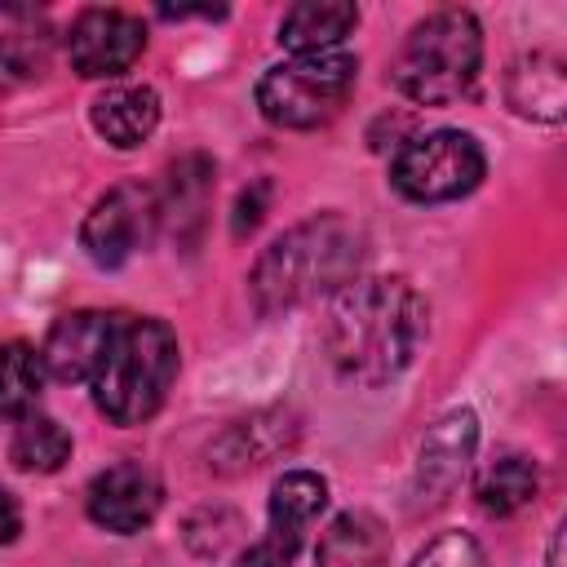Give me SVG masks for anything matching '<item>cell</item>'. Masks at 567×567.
<instances>
[{
  "label": "cell",
  "mask_w": 567,
  "mask_h": 567,
  "mask_svg": "<svg viewBox=\"0 0 567 567\" xmlns=\"http://www.w3.org/2000/svg\"><path fill=\"white\" fill-rule=\"evenodd\" d=\"M292 545H284V540H275V536H266V540H257V545H248L239 558H235V567H292Z\"/></svg>",
  "instance_id": "cell-23"
},
{
  "label": "cell",
  "mask_w": 567,
  "mask_h": 567,
  "mask_svg": "<svg viewBox=\"0 0 567 567\" xmlns=\"http://www.w3.org/2000/svg\"><path fill=\"white\" fill-rule=\"evenodd\" d=\"M151 230H155V190H146V186H111L89 208V217L80 226V244L97 266L115 270L146 244Z\"/></svg>",
  "instance_id": "cell-7"
},
{
  "label": "cell",
  "mask_w": 567,
  "mask_h": 567,
  "mask_svg": "<svg viewBox=\"0 0 567 567\" xmlns=\"http://www.w3.org/2000/svg\"><path fill=\"white\" fill-rule=\"evenodd\" d=\"M563 532H567V527H554V545H549V567H563Z\"/></svg>",
  "instance_id": "cell-25"
},
{
  "label": "cell",
  "mask_w": 567,
  "mask_h": 567,
  "mask_svg": "<svg viewBox=\"0 0 567 567\" xmlns=\"http://www.w3.org/2000/svg\"><path fill=\"white\" fill-rule=\"evenodd\" d=\"M266 199H270V182H252V186H248V190L239 195V204H235V235H239V239L257 230V221H261V208H266Z\"/></svg>",
  "instance_id": "cell-22"
},
{
  "label": "cell",
  "mask_w": 567,
  "mask_h": 567,
  "mask_svg": "<svg viewBox=\"0 0 567 567\" xmlns=\"http://www.w3.org/2000/svg\"><path fill=\"white\" fill-rule=\"evenodd\" d=\"M44 359L31 341H4L0 346V416H31L44 390Z\"/></svg>",
  "instance_id": "cell-18"
},
{
  "label": "cell",
  "mask_w": 567,
  "mask_h": 567,
  "mask_svg": "<svg viewBox=\"0 0 567 567\" xmlns=\"http://www.w3.org/2000/svg\"><path fill=\"white\" fill-rule=\"evenodd\" d=\"M483 66V27L470 9H439L412 27L399 49L394 84L421 106H447L465 97Z\"/></svg>",
  "instance_id": "cell-4"
},
{
  "label": "cell",
  "mask_w": 567,
  "mask_h": 567,
  "mask_svg": "<svg viewBox=\"0 0 567 567\" xmlns=\"http://www.w3.org/2000/svg\"><path fill=\"white\" fill-rule=\"evenodd\" d=\"M323 509H328V483L315 470H288L270 487V536L297 549Z\"/></svg>",
  "instance_id": "cell-16"
},
{
  "label": "cell",
  "mask_w": 567,
  "mask_h": 567,
  "mask_svg": "<svg viewBox=\"0 0 567 567\" xmlns=\"http://www.w3.org/2000/svg\"><path fill=\"white\" fill-rule=\"evenodd\" d=\"M536 487H540V474H536V465L527 456H501L496 465L483 470L474 496H478L483 514L505 518V514H518L536 496Z\"/></svg>",
  "instance_id": "cell-19"
},
{
  "label": "cell",
  "mask_w": 567,
  "mask_h": 567,
  "mask_svg": "<svg viewBox=\"0 0 567 567\" xmlns=\"http://www.w3.org/2000/svg\"><path fill=\"white\" fill-rule=\"evenodd\" d=\"M177 377V337L164 319H120L102 368L93 372V403L115 425H142L168 399Z\"/></svg>",
  "instance_id": "cell-3"
},
{
  "label": "cell",
  "mask_w": 567,
  "mask_h": 567,
  "mask_svg": "<svg viewBox=\"0 0 567 567\" xmlns=\"http://www.w3.org/2000/svg\"><path fill=\"white\" fill-rule=\"evenodd\" d=\"M390 532L368 509H346L328 523L315 549V567H385Z\"/></svg>",
  "instance_id": "cell-13"
},
{
  "label": "cell",
  "mask_w": 567,
  "mask_h": 567,
  "mask_svg": "<svg viewBox=\"0 0 567 567\" xmlns=\"http://www.w3.org/2000/svg\"><path fill=\"white\" fill-rule=\"evenodd\" d=\"M412 567H487V558H483V549H478L474 536H465V532H443V536H434V540L412 558Z\"/></svg>",
  "instance_id": "cell-21"
},
{
  "label": "cell",
  "mask_w": 567,
  "mask_h": 567,
  "mask_svg": "<svg viewBox=\"0 0 567 567\" xmlns=\"http://www.w3.org/2000/svg\"><path fill=\"white\" fill-rule=\"evenodd\" d=\"M89 115H93V128L111 146L133 151V146H142L155 133V124H159V97L146 84H115L102 97H93V111Z\"/></svg>",
  "instance_id": "cell-14"
},
{
  "label": "cell",
  "mask_w": 567,
  "mask_h": 567,
  "mask_svg": "<svg viewBox=\"0 0 567 567\" xmlns=\"http://www.w3.org/2000/svg\"><path fill=\"white\" fill-rule=\"evenodd\" d=\"M359 62L346 49L292 53L257 80V106L279 128H319L350 102Z\"/></svg>",
  "instance_id": "cell-5"
},
{
  "label": "cell",
  "mask_w": 567,
  "mask_h": 567,
  "mask_svg": "<svg viewBox=\"0 0 567 567\" xmlns=\"http://www.w3.org/2000/svg\"><path fill=\"white\" fill-rule=\"evenodd\" d=\"M505 93H509V106L518 115H532V120H563V106H567V80H563V62L549 58V53H532L523 62H514L509 80H505Z\"/></svg>",
  "instance_id": "cell-17"
},
{
  "label": "cell",
  "mask_w": 567,
  "mask_h": 567,
  "mask_svg": "<svg viewBox=\"0 0 567 567\" xmlns=\"http://www.w3.org/2000/svg\"><path fill=\"white\" fill-rule=\"evenodd\" d=\"M18 532H22V509H18V501L0 487V545H9Z\"/></svg>",
  "instance_id": "cell-24"
},
{
  "label": "cell",
  "mask_w": 567,
  "mask_h": 567,
  "mask_svg": "<svg viewBox=\"0 0 567 567\" xmlns=\"http://www.w3.org/2000/svg\"><path fill=\"white\" fill-rule=\"evenodd\" d=\"M363 257V230L341 213H319L284 230L252 266V301L261 315L306 306L354 279Z\"/></svg>",
  "instance_id": "cell-2"
},
{
  "label": "cell",
  "mask_w": 567,
  "mask_h": 567,
  "mask_svg": "<svg viewBox=\"0 0 567 567\" xmlns=\"http://www.w3.org/2000/svg\"><path fill=\"white\" fill-rule=\"evenodd\" d=\"M213 177H217V168L199 151L168 164V177L155 190V226H168V235L177 244H195L204 230V217H208Z\"/></svg>",
  "instance_id": "cell-12"
},
{
  "label": "cell",
  "mask_w": 567,
  "mask_h": 567,
  "mask_svg": "<svg viewBox=\"0 0 567 567\" xmlns=\"http://www.w3.org/2000/svg\"><path fill=\"white\" fill-rule=\"evenodd\" d=\"M9 456H13V465L27 470V474H53V470H62L66 456H71V434H66L53 416L31 412V416L18 421L13 443H9Z\"/></svg>",
  "instance_id": "cell-20"
},
{
  "label": "cell",
  "mask_w": 567,
  "mask_h": 567,
  "mask_svg": "<svg viewBox=\"0 0 567 567\" xmlns=\"http://www.w3.org/2000/svg\"><path fill=\"white\" fill-rule=\"evenodd\" d=\"M487 173V155L474 133L434 128L399 146L390 164V182L412 204H447L470 195Z\"/></svg>",
  "instance_id": "cell-6"
},
{
  "label": "cell",
  "mask_w": 567,
  "mask_h": 567,
  "mask_svg": "<svg viewBox=\"0 0 567 567\" xmlns=\"http://www.w3.org/2000/svg\"><path fill=\"white\" fill-rule=\"evenodd\" d=\"M425 341V301L399 275H354L328 297L323 350L354 385L394 381Z\"/></svg>",
  "instance_id": "cell-1"
},
{
  "label": "cell",
  "mask_w": 567,
  "mask_h": 567,
  "mask_svg": "<svg viewBox=\"0 0 567 567\" xmlns=\"http://www.w3.org/2000/svg\"><path fill=\"white\" fill-rule=\"evenodd\" d=\"M115 315H102V310H71L62 315L49 337H44V372L53 381H93V372L102 368L106 359V346L115 337Z\"/></svg>",
  "instance_id": "cell-11"
},
{
  "label": "cell",
  "mask_w": 567,
  "mask_h": 567,
  "mask_svg": "<svg viewBox=\"0 0 567 567\" xmlns=\"http://www.w3.org/2000/svg\"><path fill=\"white\" fill-rule=\"evenodd\" d=\"M474 447H478V416L470 408H452L425 430L421 456H416L421 505H439L456 492V483L465 478V470L474 461Z\"/></svg>",
  "instance_id": "cell-10"
},
{
  "label": "cell",
  "mask_w": 567,
  "mask_h": 567,
  "mask_svg": "<svg viewBox=\"0 0 567 567\" xmlns=\"http://www.w3.org/2000/svg\"><path fill=\"white\" fill-rule=\"evenodd\" d=\"M159 505H164V487H159L155 470H146L142 461L106 465L89 483V518L115 536L142 532L159 514Z\"/></svg>",
  "instance_id": "cell-9"
},
{
  "label": "cell",
  "mask_w": 567,
  "mask_h": 567,
  "mask_svg": "<svg viewBox=\"0 0 567 567\" xmlns=\"http://www.w3.org/2000/svg\"><path fill=\"white\" fill-rule=\"evenodd\" d=\"M354 22H359V9L350 0H306L284 13L279 44L292 53H328V49H341Z\"/></svg>",
  "instance_id": "cell-15"
},
{
  "label": "cell",
  "mask_w": 567,
  "mask_h": 567,
  "mask_svg": "<svg viewBox=\"0 0 567 567\" xmlns=\"http://www.w3.org/2000/svg\"><path fill=\"white\" fill-rule=\"evenodd\" d=\"M142 49H146V27H142V18H133L124 9H84L66 35L71 66L84 80L124 75L142 58Z\"/></svg>",
  "instance_id": "cell-8"
}]
</instances>
